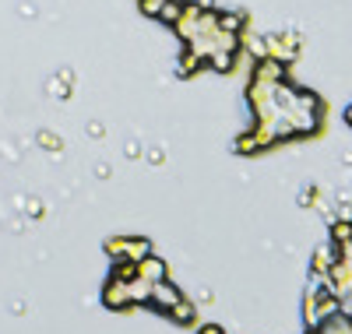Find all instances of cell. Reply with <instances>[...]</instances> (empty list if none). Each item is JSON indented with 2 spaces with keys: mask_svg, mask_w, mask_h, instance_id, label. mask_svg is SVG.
I'll use <instances>...</instances> for the list:
<instances>
[{
  "mask_svg": "<svg viewBox=\"0 0 352 334\" xmlns=\"http://www.w3.org/2000/svg\"><path fill=\"white\" fill-rule=\"evenodd\" d=\"M317 334H352V320L349 317H328V324Z\"/></svg>",
  "mask_w": 352,
  "mask_h": 334,
  "instance_id": "obj_1",
  "label": "cell"
},
{
  "mask_svg": "<svg viewBox=\"0 0 352 334\" xmlns=\"http://www.w3.org/2000/svg\"><path fill=\"white\" fill-rule=\"evenodd\" d=\"M155 299H159V302H162V307H173V302H176V292H173V289H166V285H162V289H159V292H155Z\"/></svg>",
  "mask_w": 352,
  "mask_h": 334,
  "instance_id": "obj_2",
  "label": "cell"
},
{
  "mask_svg": "<svg viewBox=\"0 0 352 334\" xmlns=\"http://www.w3.org/2000/svg\"><path fill=\"white\" fill-rule=\"evenodd\" d=\"M349 124H352V109H349Z\"/></svg>",
  "mask_w": 352,
  "mask_h": 334,
  "instance_id": "obj_3",
  "label": "cell"
}]
</instances>
